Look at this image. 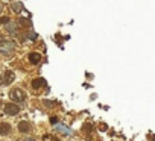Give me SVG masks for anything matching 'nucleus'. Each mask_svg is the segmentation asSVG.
<instances>
[{"mask_svg":"<svg viewBox=\"0 0 155 141\" xmlns=\"http://www.w3.org/2000/svg\"><path fill=\"white\" fill-rule=\"evenodd\" d=\"M9 97H11V100H15L17 103H23V102L26 100V94H25L20 88H14V90H11Z\"/></svg>","mask_w":155,"mask_h":141,"instance_id":"obj_1","label":"nucleus"},{"mask_svg":"<svg viewBox=\"0 0 155 141\" xmlns=\"http://www.w3.org/2000/svg\"><path fill=\"white\" fill-rule=\"evenodd\" d=\"M14 49H15L14 43H8V41H6L5 44L0 46V53L5 55V56H11V55H12V52H14Z\"/></svg>","mask_w":155,"mask_h":141,"instance_id":"obj_2","label":"nucleus"},{"mask_svg":"<svg viewBox=\"0 0 155 141\" xmlns=\"http://www.w3.org/2000/svg\"><path fill=\"white\" fill-rule=\"evenodd\" d=\"M20 112V106L15 103H8L5 105V114L6 115H17Z\"/></svg>","mask_w":155,"mask_h":141,"instance_id":"obj_3","label":"nucleus"},{"mask_svg":"<svg viewBox=\"0 0 155 141\" xmlns=\"http://www.w3.org/2000/svg\"><path fill=\"white\" fill-rule=\"evenodd\" d=\"M44 85H46V79H43V78H37V79L32 81V88H34V90H40V88H43Z\"/></svg>","mask_w":155,"mask_h":141,"instance_id":"obj_4","label":"nucleus"},{"mask_svg":"<svg viewBox=\"0 0 155 141\" xmlns=\"http://www.w3.org/2000/svg\"><path fill=\"white\" fill-rule=\"evenodd\" d=\"M15 81V75H14V72H11V70H6V72H5V84L6 85H9V84H12Z\"/></svg>","mask_w":155,"mask_h":141,"instance_id":"obj_5","label":"nucleus"},{"mask_svg":"<svg viewBox=\"0 0 155 141\" xmlns=\"http://www.w3.org/2000/svg\"><path fill=\"white\" fill-rule=\"evenodd\" d=\"M9 133H11V124L0 123V135H9Z\"/></svg>","mask_w":155,"mask_h":141,"instance_id":"obj_6","label":"nucleus"},{"mask_svg":"<svg viewBox=\"0 0 155 141\" xmlns=\"http://www.w3.org/2000/svg\"><path fill=\"white\" fill-rule=\"evenodd\" d=\"M18 130H20L21 133H28V132L31 130V124H29L28 121H20V123H18Z\"/></svg>","mask_w":155,"mask_h":141,"instance_id":"obj_7","label":"nucleus"},{"mask_svg":"<svg viewBox=\"0 0 155 141\" xmlns=\"http://www.w3.org/2000/svg\"><path fill=\"white\" fill-rule=\"evenodd\" d=\"M55 130L59 132V133H62V135H70V133H71L70 129L65 127V126H62V124H55Z\"/></svg>","mask_w":155,"mask_h":141,"instance_id":"obj_8","label":"nucleus"},{"mask_svg":"<svg viewBox=\"0 0 155 141\" xmlns=\"http://www.w3.org/2000/svg\"><path fill=\"white\" fill-rule=\"evenodd\" d=\"M29 61H31L32 64H40L41 56H40L38 53H29Z\"/></svg>","mask_w":155,"mask_h":141,"instance_id":"obj_9","label":"nucleus"},{"mask_svg":"<svg viewBox=\"0 0 155 141\" xmlns=\"http://www.w3.org/2000/svg\"><path fill=\"white\" fill-rule=\"evenodd\" d=\"M11 8H12V11H15V12H21V11H23V5H21V3H12Z\"/></svg>","mask_w":155,"mask_h":141,"instance_id":"obj_10","label":"nucleus"},{"mask_svg":"<svg viewBox=\"0 0 155 141\" xmlns=\"http://www.w3.org/2000/svg\"><path fill=\"white\" fill-rule=\"evenodd\" d=\"M6 30H8V32H9L11 35H15V34H17V27H15L14 24H11V23H9V24L6 26Z\"/></svg>","mask_w":155,"mask_h":141,"instance_id":"obj_11","label":"nucleus"},{"mask_svg":"<svg viewBox=\"0 0 155 141\" xmlns=\"http://www.w3.org/2000/svg\"><path fill=\"white\" fill-rule=\"evenodd\" d=\"M91 129H93V126H91L90 123H85V124L82 126V130H84V132H91Z\"/></svg>","mask_w":155,"mask_h":141,"instance_id":"obj_12","label":"nucleus"},{"mask_svg":"<svg viewBox=\"0 0 155 141\" xmlns=\"http://www.w3.org/2000/svg\"><path fill=\"white\" fill-rule=\"evenodd\" d=\"M0 23L6 24V23H9V18H8V17H0Z\"/></svg>","mask_w":155,"mask_h":141,"instance_id":"obj_13","label":"nucleus"},{"mask_svg":"<svg viewBox=\"0 0 155 141\" xmlns=\"http://www.w3.org/2000/svg\"><path fill=\"white\" fill-rule=\"evenodd\" d=\"M26 37H28V38H31V40H35V38H37V34H34V32H29Z\"/></svg>","mask_w":155,"mask_h":141,"instance_id":"obj_14","label":"nucleus"},{"mask_svg":"<svg viewBox=\"0 0 155 141\" xmlns=\"http://www.w3.org/2000/svg\"><path fill=\"white\" fill-rule=\"evenodd\" d=\"M5 43H6L5 37H2V35H0V46H2V44H5Z\"/></svg>","mask_w":155,"mask_h":141,"instance_id":"obj_15","label":"nucleus"},{"mask_svg":"<svg viewBox=\"0 0 155 141\" xmlns=\"http://www.w3.org/2000/svg\"><path fill=\"white\" fill-rule=\"evenodd\" d=\"M56 121H58L56 117H52V118H50V123H52V124H56Z\"/></svg>","mask_w":155,"mask_h":141,"instance_id":"obj_16","label":"nucleus"},{"mask_svg":"<svg viewBox=\"0 0 155 141\" xmlns=\"http://www.w3.org/2000/svg\"><path fill=\"white\" fill-rule=\"evenodd\" d=\"M50 138H52L50 135H44V136H43V141H50Z\"/></svg>","mask_w":155,"mask_h":141,"instance_id":"obj_17","label":"nucleus"},{"mask_svg":"<svg viewBox=\"0 0 155 141\" xmlns=\"http://www.w3.org/2000/svg\"><path fill=\"white\" fill-rule=\"evenodd\" d=\"M50 141H61V139H58V138H50Z\"/></svg>","mask_w":155,"mask_h":141,"instance_id":"obj_18","label":"nucleus"},{"mask_svg":"<svg viewBox=\"0 0 155 141\" xmlns=\"http://www.w3.org/2000/svg\"><path fill=\"white\" fill-rule=\"evenodd\" d=\"M25 141H35V139H34V138H26Z\"/></svg>","mask_w":155,"mask_h":141,"instance_id":"obj_19","label":"nucleus"},{"mask_svg":"<svg viewBox=\"0 0 155 141\" xmlns=\"http://www.w3.org/2000/svg\"><path fill=\"white\" fill-rule=\"evenodd\" d=\"M3 84V81H2V76H0V85H2Z\"/></svg>","mask_w":155,"mask_h":141,"instance_id":"obj_20","label":"nucleus"},{"mask_svg":"<svg viewBox=\"0 0 155 141\" xmlns=\"http://www.w3.org/2000/svg\"><path fill=\"white\" fill-rule=\"evenodd\" d=\"M2 8H3V6H2V5H0V11H2Z\"/></svg>","mask_w":155,"mask_h":141,"instance_id":"obj_21","label":"nucleus"}]
</instances>
